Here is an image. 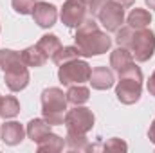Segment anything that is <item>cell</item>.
<instances>
[{
    "mask_svg": "<svg viewBox=\"0 0 155 153\" xmlns=\"http://www.w3.org/2000/svg\"><path fill=\"white\" fill-rule=\"evenodd\" d=\"M88 15V5L85 0H65L60 18L69 29H78Z\"/></svg>",
    "mask_w": 155,
    "mask_h": 153,
    "instance_id": "obj_8",
    "label": "cell"
},
{
    "mask_svg": "<svg viewBox=\"0 0 155 153\" xmlns=\"http://www.w3.org/2000/svg\"><path fill=\"white\" fill-rule=\"evenodd\" d=\"M0 99H2V96H0Z\"/></svg>",
    "mask_w": 155,
    "mask_h": 153,
    "instance_id": "obj_32",
    "label": "cell"
},
{
    "mask_svg": "<svg viewBox=\"0 0 155 153\" xmlns=\"http://www.w3.org/2000/svg\"><path fill=\"white\" fill-rule=\"evenodd\" d=\"M20 54H22V60H24V63H25L27 67H43V65L49 61L47 54L38 47V43H36V45H31V47H27V49H24Z\"/></svg>",
    "mask_w": 155,
    "mask_h": 153,
    "instance_id": "obj_13",
    "label": "cell"
},
{
    "mask_svg": "<svg viewBox=\"0 0 155 153\" xmlns=\"http://www.w3.org/2000/svg\"><path fill=\"white\" fill-rule=\"evenodd\" d=\"M103 150H126L128 146H126V142H123L121 139H117V137H112V139H108L103 146H101Z\"/></svg>",
    "mask_w": 155,
    "mask_h": 153,
    "instance_id": "obj_25",
    "label": "cell"
},
{
    "mask_svg": "<svg viewBox=\"0 0 155 153\" xmlns=\"http://www.w3.org/2000/svg\"><path fill=\"white\" fill-rule=\"evenodd\" d=\"M85 2H87V4H88V2H90V0H85Z\"/></svg>",
    "mask_w": 155,
    "mask_h": 153,
    "instance_id": "obj_31",
    "label": "cell"
},
{
    "mask_svg": "<svg viewBox=\"0 0 155 153\" xmlns=\"http://www.w3.org/2000/svg\"><path fill=\"white\" fill-rule=\"evenodd\" d=\"M67 96L58 86H49L41 92V114L51 126L63 124L67 114Z\"/></svg>",
    "mask_w": 155,
    "mask_h": 153,
    "instance_id": "obj_4",
    "label": "cell"
},
{
    "mask_svg": "<svg viewBox=\"0 0 155 153\" xmlns=\"http://www.w3.org/2000/svg\"><path fill=\"white\" fill-rule=\"evenodd\" d=\"M29 70H27V65L24 61H18L11 67H7L4 70V81L7 85V88L11 92H20L24 90L27 85H29Z\"/></svg>",
    "mask_w": 155,
    "mask_h": 153,
    "instance_id": "obj_9",
    "label": "cell"
},
{
    "mask_svg": "<svg viewBox=\"0 0 155 153\" xmlns=\"http://www.w3.org/2000/svg\"><path fill=\"white\" fill-rule=\"evenodd\" d=\"M36 144H38V151H61L65 148V139H61L60 135L49 132Z\"/></svg>",
    "mask_w": 155,
    "mask_h": 153,
    "instance_id": "obj_18",
    "label": "cell"
},
{
    "mask_svg": "<svg viewBox=\"0 0 155 153\" xmlns=\"http://www.w3.org/2000/svg\"><path fill=\"white\" fill-rule=\"evenodd\" d=\"M76 47L79 49L81 56H99L105 54L112 47V38L99 29V24H96L94 16H87L83 24L76 29Z\"/></svg>",
    "mask_w": 155,
    "mask_h": 153,
    "instance_id": "obj_2",
    "label": "cell"
},
{
    "mask_svg": "<svg viewBox=\"0 0 155 153\" xmlns=\"http://www.w3.org/2000/svg\"><path fill=\"white\" fill-rule=\"evenodd\" d=\"M121 5H124V7H130V5H134V2L135 0H117Z\"/></svg>",
    "mask_w": 155,
    "mask_h": 153,
    "instance_id": "obj_29",
    "label": "cell"
},
{
    "mask_svg": "<svg viewBox=\"0 0 155 153\" xmlns=\"http://www.w3.org/2000/svg\"><path fill=\"white\" fill-rule=\"evenodd\" d=\"M119 81L116 86V96L123 105H134L141 99L143 90V72L141 69L132 61L128 67L117 72Z\"/></svg>",
    "mask_w": 155,
    "mask_h": 153,
    "instance_id": "obj_3",
    "label": "cell"
},
{
    "mask_svg": "<svg viewBox=\"0 0 155 153\" xmlns=\"http://www.w3.org/2000/svg\"><path fill=\"white\" fill-rule=\"evenodd\" d=\"M116 41L119 47H126L130 49L132 56L135 58V61L144 63L148 61L155 52V33L152 29L144 27V29H134L130 25L126 27H119L116 31Z\"/></svg>",
    "mask_w": 155,
    "mask_h": 153,
    "instance_id": "obj_1",
    "label": "cell"
},
{
    "mask_svg": "<svg viewBox=\"0 0 155 153\" xmlns=\"http://www.w3.org/2000/svg\"><path fill=\"white\" fill-rule=\"evenodd\" d=\"M38 47L47 54L49 60H54V56L60 52V49H61L63 45H61V41H60V38H58L56 34H43V36L38 40Z\"/></svg>",
    "mask_w": 155,
    "mask_h": 153,
    "instance_id": "obj_16",
    "label": "cell"
},
{
    "mask_svg": "<svg viewBox=\"0 0 155 153\" xmlns=\"http://www.w3.org/2000/svg\"><path fill=\"white\" fill-rule=\"evenodd\" d=\"M20 114V103L15 96H2L0 99V117L11 119Z\"/></svg>",
    "mask_w": 155,
    "mask_h": 153,
    "instance_id": "obj_20",
    "label": "cell"
},
{
    "mask_svg": "<svg viewBox=\"0 0 155 153\" xmlns=\"http://www.w3.org/2000/svg\"><path fill=\"white\" fill-rule=\"evenodd\" d=\"M108 0H90L87 5H88V13H90V16H97V13L101 11V7L107 4Z\"/></svg>",
    "mask_w": 155,
    "mask_h": 153,
    "instance_id": "obj_26",
    "label": "cell"
},
{
    "mask_svg": "<svg viewBox=\"0 0 155 153\" xmlns=\"http://www.w3.org/2000/svg\"><path fill=\"white\" fill-rule=\"evenodd\" d=\"M128 25L130 27H134V29H144V27H148L150 24H152V15H150V11H146V9H141V7H135V9H132V13L128 15Z\"/></svg>",
    "mask_w": 155,
    "mask_h": 153,
    "instance_id": "obj_17",
    "label": "cell"
},
{
    "mask_svg": "<svg viewBox=\"0 0 155 153\" xmlns=\"http://www.w3.org/2000/svg\"><path fill=\"white\" fill-rule=\"evenodd\" d=\"M33 18L35 22L38 24L40 27L43 29H49L56 24V18H58V9L49 4V2H36L35 4V9H33Z\"/></svg>",
    "mask_w": 155,
    "mask_h": 153,
    "instance_id": "obj_10",
    "label": "cell"
},
{
    "mask_svg": "<svg viewBox=\"0 0 155 153\" xmlns=\"http://www.w3.org/2000/svg\"><path fill=\"white\" fill-rule=\"evenodd\" d=\"M25 133H27L25 128H24L20 122H16V121H9V122H5V124L0 126V137H2V141H4L7 146H16V144H20V142L24 141V135H25Z\"/></svg>",
    "mask_w": 155,
    "mask_h": 153,
    "instance_id": "obj_11",
    "label": "cell"
},
{
    "mask_svg": "<svg viewBox=\"0 0 155 153\" xmlns=\"http://www.w3.org/2000/svg\"><path fill=\"white\" fill-rule=\"evenodd\" d=\"M146 4L150 5V9H153L155 11V0H146Z\"/></svg>",
    "mask_w": 155,
    "mask_h": 153,
    "instance_id": "obj_30",
    "label": "cell"
},
{
    "mask_svg": "<svg viewBox=\"0 0 155 153\" xmlns=\"http://www.w3.org/2000/svg\"><path fill=\"white\" fill-rule=\"evenodd\" d=\"M58 79L63 86H71V85H83L85 81L90 79L92 74V67L83 61V60H71V61H65L61 65H58Z\"/></svg>",
    "mask_w": 155,
    "mask_h": 153,
    "instance_id": "obj_5",
    "label": "cell"
},
{
    "mask_svg": "<svg viewBox=\"0 0 155 153\" xmlns=\"http://www.w3.org/2000/svg\"><path fill=\"white\" fill-rule=\"evenodd\" d=\"M148 139H150V141L155 144V119H153V122L150 124V130H148Z\"/></svg>",
    "mask_w": 155,
    "mask_h": 153,
    "instance_id": "obj_28",
    "label": "cell"
},
{
    "mask_svg": "<svg viewBox=\"0 0 155 153\" xmlns=\"http://www.w3.org/2000/svg\"><path fill=\"white\" fill-rule=\"evenodd\" d=\"M88 81H90L92 88H96V90H108L110 86H114L116 77H114L112 69H108V67H96V69H92V74H90Z\"/></svg>",
    "mask_w": 155,
    "mask_h": 153,
    "instance_id": "obj_12",
    "label": "cell"
},
{
    "mask_svg": "<svg viewBox=\"0 0 155 153\" xmlns=\"http://www.w3.org/2000/svg\"><path fill=\"white\" fill-rule=\"evenodd\" d=\"M25 132H27V135L33 142H38L51 132V124L45 119H33V121H29Z\"/></svg>",
    "mask_w": 155,
    "mask_h": 153,
    "instance_id": "obj_15",
    "label": "cell"
},
{
    "mask_svg": "<svg viewBox=\"0 0 155 153\" xmlns=\"http://www.w3.org/2000/svg\"><path fill=\"white\" fill-rule=\"evenodd\" d=\"M96 18L101 22V25L108 33H116L124 22V5H121L117 0H108L101 7V11L97 13Z\"/></svg>",
    "mask_w": 155,
    "mask_h": 153,
    "instance_id": "obj_7",
    "label": "cell"
},
{
    "mask_svg": "<svg viewBox=\"0 0 155 153\" xmlns=\"http://www.w3.org/2000/svg\"><path fill=\"white\" fill-rule=\"evenodd\" d=\"M81 56V52H79V49H78L76 45H67V47H61L60 49V52L54 56V63L56 65H61V63H65V61H71V60H76Z\"/></svg>",
    "mask_w": 155,
    "mask_h": 153,
    "instance_id": "obj_22",
    "label": "cell"
},
{
    "mask_svg": "<svg viewBox=\"0 0 155 153\" xmlns=\"http://www.w3.org/2000/svg\"><path fill=\"white\" fill-rule=\"evenodd\" d=\"M146 88H148L150 96H153V97H155V70L152 72V76H150L148 83H146Z\"/></svg>",
    "mask_w": 155,
    "mask_h": 153,
    "instance_id": "obj_27",
    "label": "cell"
},
{
    "mask_svg": "<svg viewBox=\"0 0 155 153\" xmlns=\"http://www.w3.org/2000/svg\"><path fill=\"white\" fill-rule=\"evenodd\" d=\"M35 4L36 0H11V5L18 15H31L35 9Z\"/></svg>",
    "mask_w": 155,
    "mask_h": 153,
    "instance_id": "obj_24",
    "label": "cell"
},
{
    "mask_svg": "<svg viewBox=\"0 0 155 153\" xmlns=\"http://www.w3.org/2000/svg\"><path fill=\"white\" fill-rule=\"evenodd\" d=\"M65 146L72 151H90V142L85 133H69L65 137Z\"/></svg>",
    "mask_w": 155,
    "mask_h": 153,
    "instance_id": "obj_21",
    "label": "cell"
},
{
    "mask_svg": "<svg viewBox=\"0 0 155 153\" xmlns=\"http://www.w3.org/2000/svg\"><path fill=\"white\" fill-rule=\"evenodd\" d=\"M18 61H24L20 52L11 50V49H2V50H0V69H2V70H5L7 67L15 65V63H18Z\"/></svg>",
    "mask_w": 155,
    "mask_h": 153,
    "instance_id": "obj_23",
    "label": "cell"
},
{
    "mask_svg": "<svg viewBox=\"0 0 155 153\" xmlns=\"http://www.w3.org/2000/svg\"><path fill=\"white\" fill-rule=\"evenodd\" d=\"M132 61H134V56H132L130 49H126V47H117L116 50H112V54H110V67L116 72L123 70L124 67H128Z\"/></svg>",
    "mask_w": 155,
    "mask_h": 153,
    "instance_id": "obj_14",
    "label": "cell"
},
{
    "mask_svg": "<svg viewBox=\"0 0 155 153\" xmlns=\"http://www.w3.org/2000/svg\"><path fill=\"white\" fill-rule=\"evenodd\" d=\"M65 96H67V101L71 105L78 106V105H85L90 99V90L83 85H71Z\"/></svg>",
    "mask_w": 155,
    "mask_h": 153,
    "instance_id": "obj_19",
    "label": "cell"
},
{
    "mask_svg": "<svg viewBox=\"0 0 155 153\" xmlns=\"http://www.w3.org/2000/svg\"><path fill=\"white\" fill-rule=\"evenodd\" d=\"M94 121H96V117L90 108L78 105L72 110H67L63 124L69 133H85L87 135L94 128Z\"/></svg>",
    "mask_w": 155,
    "mask_h": 153,
    "instance_id": "obj_6",
    "label": "cell"
}]
</instances>
